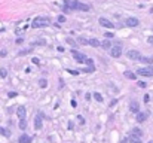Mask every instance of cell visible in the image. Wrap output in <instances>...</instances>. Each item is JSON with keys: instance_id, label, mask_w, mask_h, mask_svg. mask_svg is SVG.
Masks as SVG:
<instances>
[{"instance_id": "1", "label": "cell", "mask_w": 153, "mask_h": 143, "mask_svg": "<svg viewBox=\"0 0 153 143\" xmlns=\"http://www.w3.org/2000/svg\"><path fill=\"white\" fill-rule=\"evenodd\" d=\"M49 24H51L49 18H46V16H37V18L33 19L31 27H34V28H43V27H48Z\"/></svg>"}, {"instance_id": "2", "label": "cell", "mask_w": 153, "mask_h": 143, "mask_svg": "<svg viewBox=\"0 0 153 143\" xmlns=\"http://www.w3.org/2000/svg\"><path fill=\"white\" fill-rule=\"evenodd\" d=\"M65 6L70 9H77V10H89V6L85 3H80L77 0H65Z\"/></svg>"}, {"instance_id": "3", "label": "cell", "mask_w": 153, "mask_h": 143, "mask_svg": "<svg viewBox=\"0 0 153 143\" xmlns=\"http://www.w3.org/2000/svg\"><path fill=\"white\" fill-rule=\"evenodd\" d=\"M137 75H141V76H146V78H152L153 76V67H141L137 70Z\"/></svg>"}, {"instance_id": "4", "label": "cell", "mask_w": 153, "mask_h": 143, "mask_svg": "<svg viewBox=\"0 0 153 143\" xmlns=\"http://www.w3.org/2000/svg\"><path fill=\"white\" fill-rule=\"evenodd\" d=\"M71 55H73V58H74L77 63H85V60H86L85 54H82V52H79V51H76V49H71Z\"/></svg>"}, {"instance_id": "5", "label": "cell", "mask_w": 153, "mask_h": 143, "mask_svg": "<svg viewBox=\"0 0 153 143\" xmlns=\"http://www.w3.org/2000/svg\"><path fill=\"white\" fill-rule=\"evenodd\" d=\"M121 54H122V51H121V46H119V45H116V46L110 48V55H112L113 58H119V57H121Z\"/></svg>"}, {"instance_id": "6", "label": "cell", "mask_w": 153, "mask_h": 143, "mask_svg": "<svg viewBox=\"0 0 153 143\" xmlns=\"http://www.w3.org/2000/svg\"><path fill=\"white\" fill-rule=\"evenodd\" d=\"M125 24H126V27H137V25L140 24V21H138L137 18H134V16H131V18H126V21H125Z\"/></svg>"}, {"instance_id": "7", "label": "cell", "mask_w": 153, "mask_h": 143, "mask_svg": "<svg viewBox=\"0 0 153 143\" xmlns=\"http://www.w3.org/2000/svg\"><path fill=\"white\" fill-rule=\"evenodd\" d=\"M100 24H101L103 27H106V28H115V24H113L112 21L106 19V18H100Z\"/></svg>"}, {"instance_id": "8", "label": "cell", "mask_w": 153, "mask_h": 143, "mask_svg": "<svg viewBox=\"0 0 153 143\" xmlns=\"http://www.w3.org/2000/svg\"><path fill=\"white\" fill-rule=\"evenodd\" d=\"M16 115H18L19 121H21V119H25V115H27V110H25V107H24V106H19V107L16 109Z\"/></svg>"}, {"instance_id": "9", "label": "cell", "mask_w": 153, "mask_h": 143, "mask_svg": "<svg viewBox=\"0 0 153 143\" xmlns=\"http://www.w3.org/2000/svg\"><path fill=\"white\" fill-rule=\"evenodd\" d=\"M128 58H131V60H140L141 55H140L138 51H129L128 52Z\"/></svg>"}, {"instance_id": "10", "label": "cell", "mask_w": 153, "mask_h": 143, "mask_svg": "<svg viewBox=\"0 0 153 143\" xmlns=\"http://www.w3.org/2000/svg\"><path fill=\"white\" fill-rule=\"evenodd\" d=\"M129 109H131V112H132V113H138V112H140V106H138V103H137V101H131Z\"/></svg>"}, {"instance_id": "11", "label": "cell", "mask_w": 153, "mask_h": 143, "mask_svg": "<svg viewBox=\"0 0 153 143\" xmlns=\"http://www.w3.org/2000/svg\"><path fill=\"white\" fill-rule=\"evenodd\" d=\"M18 142L19 143H31V137L27 136V134H22V136L18 139Z\"/></svg>"}, {"instance_id": "12", "label": "cell", "mask_w": 153, "mask_h": 143, "mask_svg": "<svg viewBox=\"0 0 153 143\" xmlns=\"http://www.w3.org/2000/svg\"><path fill=\"white\" fill-rule=\"evenodd\" d=\"M147 119V115L146 113H143V112H138L137 113V122H144Z\"/></svg>"}, {"instance_id": "13", "label": "cell", "mask_w": 153, "mask_h": 143, "mask_svg": "<svg viewBox=\"0 0 153 143\" xmlns=\"http://www.w3.org/2000/svg\"><path fill=\"white\" fill-rule=\"evenodd\" d=\"M34 128H36V130H40V128H42V118H40V116H36V119H34Z\"/></svg>"}, {"instance_id": "14", "label": "cell", "mask_w": 153, "mask_h": 143, "mask_svg": "<svg viewBox=\"0 0 153 143\" xmlns=\"http://www.w3.org/2000/svg\"><path fill=\"white\" fill-rule=\"evenodd\" d=\"M123 75H125V78H126V79H131V81H134V79L137 78V75H134V73H132V72H129V70H126Z\"/></svg>"}, {"instance_id": "15", "label": "cell", "mask_w": 153, "mask_h": 143, "mask_svg": "<svg viewBox=\"0 0 153 143\" xmlns=\"http://www.w3.org/2000/svg\"><path fill=\"white\" fill-rule=\"evenodd\" d=\"M89 45H91V46H94V48H98L101 43H100V40H98V39H89Z\"/></svg>"}, {"instance_id": "16", "label": "cell", "mask_w": 153, "mask_h": 143, "mask_svg": "<svg viewBox=\"0 0 153 143\" xmlns=\"http://www.w3.org/2000/svg\"><path fill=\"white\" fill-rule=\"evenodd\" d=\"M129 142L131 143H141V140H140V137H137V136H134L132 133L129 134Z\"/></svg>"}, {"instance_id": "17", "label": "cell", "mask_w": 153, "mask_h": 143, "mask_svg": "<svg viewBox=\"0 0 153 143\" xmlns=\"http://www.w3.org/2000/svg\"><path fill=\"white\" fill-rule=\"evenodd\" d=\"M101 45H103V48H104V49H110V48H112V42H110L109 39H106Z\"/></svg>"}, {"instance_id": "18", "label": "cell", "mask_w": 153, "mask_h": 143, "mask_svg": "<svg viewBox=\"0 0 153 143\" xmlns=\"http://www.w3.org/2000/svg\"><path fill=\"white\" fill-rule=\"evenodd\" d=\"M134 136H137V137H141L143 136V131L140 130V128H132V131H131Z\"/></svg>"}, {"instance_id": "19", "label": "cell", "mask_w": 153, "mask_h": 143, "mask_svg": "<svg viewBox=\"0 0 153 143\" xmlns=\"http://www.w3.org/2000/svg\"><path fill=\"white\" fill-rule=\"evenodd\" d=\"M0 134L4 136V137H9V136H10V131L6 130V128H3V127H0Z\"/></svg>"}, {"instance_id": "20", "label": "cell", "mask_w": 153, "mask_h": 143, "mask_svg": "<svg viewBox=\"0 0 153 143\" xmlns=\"http://www.w3.org/2000/svg\"><path fill=\"white\" fill-rule=\"evenodd\" d=\"M18 127H19L21 130H25V128H27V122H25V119H21L19 124H18Z\"/></svg>"}, {"instance_id": "21", "label": "cell", "mask_w": 153, "mask_h": 143, "mask_svg": "<svg viewBox=\"0 0 153 143\" xmlns=\"http://www.w3.org/2000/svg\"><path fill=\"white\" fill-rule=\"evenodd\" d=\"M39 85H40V88H46V87H48V81H46V79H40V81H39Z\"/></svg>"}, {"instance_id": "22", "label": "cell", "mask_w": 153, "mask_h": 143, "mask_svg": "<svg viewBox=\"0 0 153 143\" xmlns=\"http://www.w3.org/2000/svg\"><path fill=\"white\" fill-rule=\"evenodd\" d=\"M94 98H95L97 101H100V103L103 101V95H101L100 93H94Z\"/></svg>"}, {"instance_id": "23", "label": "cell", "mask_w": 153, "mask_h": 143, "mask_svg": "<svg viewBox=\"0 0 153 143\" xmlns=\"http://www.w3.org/2000/svg\"><path fill=\"white\" fill-rule=\"evenodd\" d=\"M85 64H86L88 67H94V61H92L91 58H86V60H85Z\"/></svg>"}, {"instance_id": "24", "label": "cell", "mask_w": 153, "mask_h": 143, "mask_svg": "<svg viewBox=\"0 0 153 143\" xmlns=\"http://www.w3.org/2000/svg\"><path fill=\"white\" fill-rule=\"evenodd\" d=\"M79 43H82V45H89V40L85 39V37H80V39H79Z\"/></svg>"}, {"instance_id": "25", "label": "cell", "mask_w": 153, "mask_h": 143, "mask_svg": "<svg viewBox=\"0 0 153 143\" xmlns=\"http://www.w3.org/2000/svg\"><path fill=\"white\" fill-rule=\"evenodd\" d=\"M7 76V70L6 69H0V78H6Z\"/></svg>"}, {"instance_id": "26", "label": "cell", "mask_w": 153, "mask_h": 143, "mask_svg": "<svg viewBox=\"0 0 153 143\" xmlns=\"http://www.w3.org/2000/svg\"><path fill=\"white\" fill-rule=\"evenodd\" d=\"M94 70H95V67H85V69H83L85 73H92Z\"/></svg>"}, {"instance_id": "27", "label": "cell", "mask_w": 153, "mask_h": 143, "mask_svg": "<svg viewBox=\"0 0 153 143\" xmlns=\"http://www.w3.org/2000/svg\"><path fill=\"white\" fill-rule=\"evenodd\" d=\"M67 72H68L70 75H73V76H77V75H79V72H77V70H71V69H67Z\"/></svg>"}, {"instance_id": "28", "label": "cell", "mask_w": 153, "mask_h": 143, "mask_svg": "<svg viewBox=\"0 0 153 143\" xmlns=\"http://www.w3.org/2000/svg\"><path fill=\"white\" fill-rule=\"evenodd\" d=\"M16 95H18V93H15V91L7 93V97H9V98H13V97H16Z\"/></svg>"}, {"instance_id": "29", "label": "cell", "mask_w": 153, "mask_h": 143, "mask_svg": "<svg viewBox=\"0 0 153 143\" xmlns=\"http://www.w3.org/2000/svg\"><path fill=\"white\" fill-rule=\"evenodd\" d=\"M58 22H65V16H64V15H60V16H58Z\"/></svg>"}, {"instance_id": "30", "label": "cell", "mask_w": 153, "mask_h": 143, "mask_svg": "<svg viewBox=\"0 0 153 143\" xmlns=\"http://www.w3.org/2000/svg\"><path fill=\"white\" fill-rule=\"evenodd\" d=\"M138 87H140V88H146L147 85H146V82H143V81H140V82H138Z\"/></svg>"}, {"instance_id": "31", "label": "cell", "mask_w": 153, "mask_h": 143, "mask_svg": "<svg viewBox=\"0 0 153 143\" xmlns=\"http://www.w3.org/2000/svg\"><path fill=\"white\" fill-rule=\"evenodd\" d=\"M67 42H68V43H70L71 46H76V42H74L73 39H67Z\"/></svg>"}, {"instance_id": "32", "label": "cell", "mask_w": 153, "mask_h": 143, "mask_svg": "<svg viewBox=\"0 0 153 143\" xmlns=\"http://www.w3.org/2000/svg\"><path fill=\"white\" fill-rule=\"evenodd\" d=\"M77 121H79L80 124H85V119H83V116H80V115L77 116Z\"/></svg>"}, {"instance_id": "33", "label": "cell", "mask_w": 153, "mask_h": 143, "mask_svg": "<svg viewBox=\"0 0 153 143\" xmlns=\"http://www.w3.org/2000/svg\"><path fill=\"white\" fill-rule=\"evenodd\" d=\"M30 52H31L30 49H27V51H21V52H19V55H25V54H30Z\"/></svg>"}, {"instance_id": "34", "label": "cell", "mask_w": 153, "mask_h": 143, "mask_svg": "<svg viewBox=\"0 0 153 143\" xmlns=\"http://www.w3.org/2000/svg\"><path fill=\"white\" fill-rule=\"evenodd\" d=\"M149 100H150V95L146 94V95H144V103H149Z\"/></svg>"}, {"instance_id": "35", "label": "cell", "mask_w": 153, "mask_h": 143, "mask_svg": "<svg viewBox=\"0 0 153 143\" xmlns=\"http://www.w3.org/2000/svg\"><path fill=\"white\" fill-rule=\"evenodd\" d=\"M106 37H107V39H112V37H113V33H109V31H107V33H106Z\"/></svg>"}, {"instance_id": "36", "label": "cell", "mask_w": 153, "mask_h": 143, "mask_svg": "<svg viewBox=\"0 0 153 143\" xmlns=\"http://www.w3.org/2000/svg\"><path fill=\"white\" fill-rule=\"evenodd\" d=\"M31 63H33V64H39L40 61H39V58H33V60H31Z\"/></svg>"}, {"instance_id": "37", "label": "cell", "mask_w": 153, "mask_h": 143, "mask_svg": "<svg viewBox=\"0 0 153 143\" xmlns=\"http://www.w3.org/2000/svg\"><path fill=\"white\" fill-rule=\"evenodd\" d=\"M34 45H45V40H39V42H34Z\"/></svg>"}, {"instance_id": "38", "label": "cell", "mask_w": 153, "mask_h": 143, "mask_svg": "<svg viewBox=\"0 0 153 143\" xmlns=\"http://www.w3.org/2000/svg\"><path fill=\"white\" fill-rule=\"evenodd\" d=\"M57 51H58V52H64V48H62V46H58Z\"/></svg>"}, {"instance_id": "39", "label": "cell", "mask_w": 153, "mask_h": 143, "mask_svg": "<svg viewBox=\"0 0 153 143\" xmlns=\"http://www.w3.org/2000/svg\"><path fill=\"white\" fill-rule=\"evenodd\" d=\"M6 54H7L6 51H0V57H6Z\"/></svg>"}, {"instance_id": "40", "label": "cell", "mask_w": 153, "mask_h": 143, "mask_svg": "<svg viewBox=\"0 0 153 143\" xmlns=\"http://www.w3.org/2000/svg\"><path fill=\"white\" fill-rule=\"evenodd\" d=\"M147 42H149V43H152V45H153V36H150V37H147Z\"/></svg>"}, {"instance_id": "41", "label": "cell", "mask_w": 153, "mask_h": 143, "mask_svg": "<svg viewBox=\"0 0 153 143\" xmlns=\"http://www.w3.org/2000/svg\"><path fill=\"white\" fill-rule=\"evenodd\" d=\"M85 98H86V100H91V94H89V93H88V94H85Z\"/></svg>"}, {"instance_id": "42", "label": "cell", "mask_w": 153, "mask_h": 143, "mask_svg": "<svg viewBox=\"0 0 153 143\" xmlns=\"http://www.w3.org/2000/svg\"><path fill=\"white\" fill-rule=\"evenodd\" d=\"M71 106H73V107H76V106H77V103H76V100H71Z\"/></svg>"}, {"instance_id": "43", "label": "cell", "mask_w": 153, "mask_h": 143, "mask_svg": "<svg viewBox=\"0 0 153 143\" xmlns=\"http://www.w3.org/2000/svg\"><path fill=\"white\" fill-rule=\"evenodd\" d=\"M121 143H128V140H126V139H123V140H122Z\"/></svg>"}, {"instance_id": "44", "label": "cell", "mask_w": 153, "mask_h": 143, "mask_svg": "<svg viewBox=\"0 0 153 143\" xmlns=\"http://www.w3.org/2000/svg\"><path fill=\"white\" fill-rule=\"evenodd\" d=\"M149 143H153V142H149Z\"/></svg>"}, {"instance_id": "45", "label": "cell", "mask_w": 153, "mask_h": 143, "mask_svg": "<svg viewBox=\"0 0 153 143\" xmlns=\"http://www.w3.org/2000/svg\"><path fill=\"white\" fill-rule=\"evenodd\" d=\"M152 67H153V66H152Z\"/></svg>"}]
</instances>
